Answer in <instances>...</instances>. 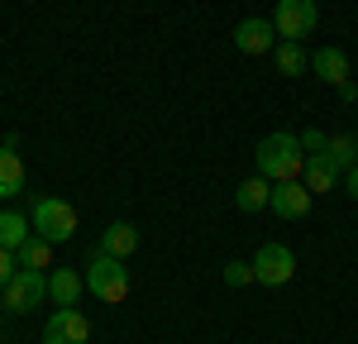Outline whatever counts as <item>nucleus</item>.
Returning <instances> with one entry per match:
<instances>
[{"label": "nucleus", "instance_id": "nucleus-1", "mask_svg": "<svg viewBox=\"0 0 358 344\" xmlns=\"http://www.w3.org/2000/svg\"><path fill=\"white\" fill-rule=\"evenodd\" d=\"M306 168V148L296 134H268V139L258 143V177H268V182H296Z\"/></svg>", "mask_w": 358, "mask_h": 344}, {"label": "nucleus", "instance_id": "nucleus-2", "mask_svg": "<svg viewBox=\"0 0 358 344\" xmlns=\"http://www.w3.org/2000/svg\"><path fill=\"white\" fill-rule=\"evenodd\" d=\"M86 292L96 301H124L129 296V273H124V258H110V254H96L91 268H86Z\"/></svg>", "mask_w": 358, "mask_h": 344}, {"label": "nucleus", "instance_id": "nucleus-3", "mask_svg": "<svg viewBox=\"0 0 358 344\" xmlns=\"http://www.w3.org/2000/svg\"><path fill=\"white\" fill-rule=\"evenodd\" d=\"M5 292V311L24 315L34 306H43L48 301V273H38V268H15V278L0 287Z\"/></svg>", "mask_w": 358, "mask_h": 344}, {"label": "nucleus", "instance_id": "nucleus-4", "mask_svg": "<svg viewBox=\"0 0 358 344\" xmlns=\"http://www.w3.org/2000/svg\"><path fill=\"white\" fill-rule=\"evenodd\" d=\"M29 225H34V234H43L48 244H62V239H72V234H77V210H72L67 201L48 196V201H38V206H34Z\"/></svg>", "mask_w": 358, "mask_h": 344}, {"label": "nucleus", "instance_id": "nucleus-5", "mask_svg": "<svg viewBox=\"0 0 358 344\" xmlns=\"http://www.w3.org/2000/svg\"><path fill=\"white\" fill-rule=\"evenodd\" d=\"M253 278L263 287H287L296 278V254H292L287 244H263V249L253 254Z\"/></svg>", "mask_w": 358, "mask_h": 344}, {"label": "nucleus", "instance_id": "nucleus-6", "mask_svg": "<svg viewBox=\"0 0 358 344\" xmlns=\"http://www.w3.org/2000/svg\"><path fill=\"white\" fill-rule=\"evenodd\" d=\"M315 20H320L315 0H277V10H273V29L282 38H292V43H301L306 34L315 29Z\"/></svg>", "mask_w": 358, "mask_h": 344}, {"label": "nucleus", "instance_id": "nucleus-7", "mask_svg": "<svg viewBox=\"0 0 358 344\" xmlns=\"http://www.w3.org/2000/svg\"><path fill=\"white\" fill-rule=\"evenodd\" d=\"M91 340V320L77 306H57L53 320L43 325V344H86Z\"/></svg>", "mask_w": 358, "mask_h": 344}, {"label": "nucleus", "instance_id": "nucleus-8", "mask_svg": "<svg viewBox=\"0 0 358 344\" xmlns=\"http://www.w3.org/2000/svg\"><path fill=\"white\" fill-rule=\"evenodd\" d=\"M310 187L306 182H273V201H268V210L282 215V220H306L310 215Z\"/></svg>", "mask_w": 358, "mask_h": 344}, {"label": "nucleus", "instance_id": "nucleus-9", "mask_svg": "<svg viewBox=\"0 0 358 344\" xmlns=\"http://www.w3.org/2000/svg\"><path fill=\"white\" fill-rule=\"evenodd\" d=\"M301 182L310 187V196H325V192H334L339 182H344V172L334 168L325 153H306V168H301Z\"/></svg>", "mask_w": 358, "mask_h": 344}, {"label": "nucleus", "instance_id": "nucleus-10", "mask_svg": "<svg viewBox=\"0 0 358 344\" xmlns=\"http://www.w3.org/2000/svg\"><path fill=\"white\" fill-rule=\"evenodd\" d=\"M273 38H277L273 20H239L234 24V48L239 53H273Z\"/></svg>", "mask_w": 358, "mask_h": 344}, {"label": "nucleus", "instance_id": "nucleus-11", "mask_svg": "<svg viewBox=\"0 0 358 344\" xmlns=\"http://www.w3.org/2000/svg\"><path fill=\"white\" fill-rule=\"evenodd\" d=\"M310 72H315L320 82H330V86H344L349 82V53L334 48V43H325L320 53H310Z\"/></svg>", "mask_w": 358, "mask_h": 344}, {"label": "nucleus", "instance_id": "nucleus-12", "mask_svg": "<svg viewBox=\"0 0 358 344\" xmlns=\"http://www.w3.org/2000/svg\"><path fill=\"white\" fill-rule=\"evenodd\" d=\"M82 292H86L82 273H72V268H53V273H48V296H53V306H77Z\"/></svg>", "mask_w": 358, "mask_h": 344}, {"label": "nucleus", "instance_id": "nucleus-13", "mask_svg": "<svg viewBox=\"0 0 358 344\" xmlns=\"http://www.w3.org/2000/svg\"><path fill=\"white\" fill-rule=\"evenodd\" d=\"M134 249H138V229L129 225V220H115V225H106V234H101V254L129 258Z\"/></svg>", "mask_w": 358, "mask_h": 344}, {"label": "nucleus", "instance_id": "nucleus-14", "mask_svg": "<svg viewBox=\"0 0 358 344\" xmlns=\"http://www.w3.org/2000/svg\"><path fill=\"white\" fill-rule=\"evenodd\" d=\"M24 192V163H20V153L15 148H5L0 143V201L20 196Z\"/></svg>", "mask_w": 358, "mask_h": 344}, {"label": "nucleus", "instance_id": "nucleus-15", "mask_svg": "<svg viewBox=\"0 0 358 344\" xmlns=\"http://www.w3.org/2000/svg\"><path fill=\"white\" fill-rule=\"evenodd\" d=\"M325 158H330L339 172L358 168V134H349V129H339V134H330V143H325Z\"/></svg>", "mask_w": 358, "mask_h": 344}, {"label": "nucleus", "instance_id": "nucleus-16", "mask_svg": "<svg viewBox=\"0 0 358 344\" xmlns=\"http://www.w3.org/2000/svg\"><path fill=\"white\" fill-rule=\"evenodd\" d=\"M268 201H273V182L268 177H248V182H239V192H234V206L239 210H268Z\"/></svg>", "mask_w": 358, "mask_h": 344}, {"label": "nucleus", "instance_id": "nucleus-17", "mask_svg": "<svg viewBox=\"0 0 358 344\" xmlns=\"http://www.w3.org/2000/svg\"><path fill=\"white\" fill-rule=\"evenodd\" d=\"M277 72L282 77H301V72H310V53H306L301 43H292V38H282V48L273 53Z\"/></svg>", "mask_w": 358, "mask_h": 344}, {"label": "nucleus", "instance_id": "nucleus-18", "mask_svg": "<svg viewBox=\"0 0 358 344\" xmlns=\"http://www.w3.org/2000/svg\"><path fill=\"white\" fill-rule=\"evenodd\" d=\"M48 258H53V244H48L43 234H29L24 244L15 249V263H20V268H38V273H43V268H48Z\"/></svg>", "mask_w": 358, "mask_h": 344}, {"label": "nucleus", "instance_id": "nucleus-19", "mask_svg": "<svg viewBox=\"0 0 358 344\" xmlns=\"http://www.w3.org/2000/svg\"><path fill=\"white\" fill-rule=\"evenodd\" d=\"M29 215H20V210H0V249H20L29 239Z\"/></svg>", "mask_w": 358, "mask_h": 344}, {"label": "nucleus", "instance_id": "nucleus-20", "mask_svg": "<svg viewBox=\"0 0 358 344\" xmlns=\"http://www.w3.org/2000/svg\"><path fill=\"white\" fill-rule=\"evenodd\" d=\"M224 282H229V287L258 282V278H253V263H239V258H234V263H224Z\"/></svg>", "mask_w": 358, "mask_h": 344}, {"label": "nucleus", "instance_id": "nucleus-21", "mask_svg": "<svg viewBox=\"0 0 358 344\" xmlns=\"http://www.w3.org/2000/svg\"><path fill=\"white\" fill-rule=\"evenodd\" d=\"M301 139L306 153H325V143H330V134H320V129H306V134H296Z\"/></svg>", "mask_w": 358, "mask_h": 344}, {"label": "nucleus", "instance_id": "nucleus-22", "mask_svg": "<svg viewBox=\"0 0 358 344\" xmlns=\"http://www.w3.org/2000/svg\"><path fill=\"white\" fill-rule=\"evenodd\" d=\"M15 278V249H0V287Z\"/></svg>", "mask_w": 358, "mask_h": 344}, {"label": "nucleus", "instance_id": "nucleus-23", "mask_svg": "<svg viewBox=\"0 0 358 344\" xmlns=\"http://www.w3.org/2000/svg\"><path fill=\"white\" fill-rule=\"evenodd\" d=\"M344 192H349V201H358V168L344 172Z\"/></svg>", "mask_w": 358, "mask_h": 344}]
</instances>
